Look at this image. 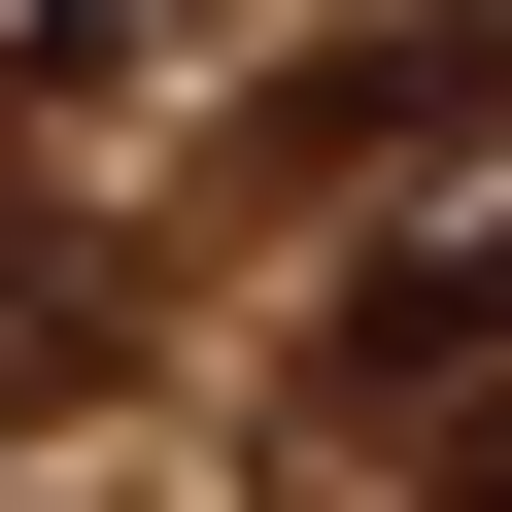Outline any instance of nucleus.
<instances>
[{
  "label": "nucleus",
  "instance_id": "39448f33",
  "mask_svg": "<svg viewBox=\"0 0 512 512\" xmlns=\"http://www.w3.org/2000/svg\"><path fill=\"white\" fill-rule=\"evenodd\" d=\"M444 512H512V410H478V444H444Z\"/></svg>",
  "mask_w": 512,
  "mask_h": 512
},
{
  "label": "nucleus",
  "instance_id": "7ed1b4c3",
  "mask_svg": "<svg viewBox=\"0 0 512 512\" xmlns=\"http://www.w3.org/2000/svg\"><path fill=\"white\" fill-rule=\"evenodd\" d=\"M103 376H137V274H103L69 205H0V444H35V410H103Z\"/></svg>",
  "mask_w": 512,
  "mask_h": 512
},
{
  "label": "nucleus",
  "instance_id": "20e7f679",
  "mask_svg": "<svg viewBox=\"0 0 512 512\" xmlns=\"http://www.w3.org/2000/svg\"><path fill=\"white\" fill-rule=\"evenodd\" d=\"M137 35H205V0H0V103H103Z\"/></svg>",
  "mask_w": 512,
  "mask_h": 512
},
{
  "label": "nucleus",
  "instance_id": "f257e3e1",
  "mask_svg": "<svg viewBox=\"0 0 512 512\" xmlns=\"http://www.w3.org/2000/svg\"><path fill=\"white\" fill-rule=\"evenodd\" d=\"M308 410H512V205H444V239H376V274L308 308Z\"/></svg>",
  "mask_w": 512,
  "mask_h": 512
},
{
  "label": "nucleus",
  "instance_id": "f03ea898",
  "mask_svg": "<svg viewBox=\"0 0 512 512\" xmlns=\"http://www.w3.org/2000/svg\"><path fill=\"white\" fill-rule=\"evenodd\" d=\"M512 103V0H410V35H308L274 69V171H410V137H478Z\"/></svg>",
  "mask_w": 512,
  "mask_h": 512
}]
</instances>
